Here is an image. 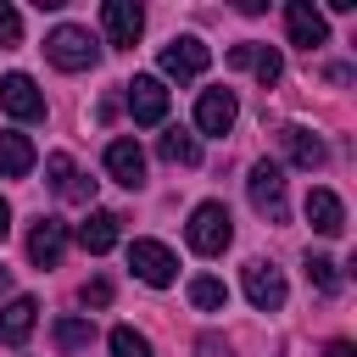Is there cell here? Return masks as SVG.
<instances>
[{
	"instance_id": "1",
	"label": "cell",
	"mask_w": 357,
	"mask_h": 357,
	"mask_svg": "<svg viewBox=\"0 0 357 357\" xmlns=\"http://www.w3.org/2000/svg\"><path fill=\"white\" fill-rule=\"evenodd\" d=\"M184 240H190V251H201V257H223L229 240H234L229 206H223V201H201V206L190 212V223H184Z\"/></svg>"
},
{
	"instance_id": "2",
	"label": "cell",
	"mask_w": 357,
	"mask_h": 357,
	"mask_svg": "<svg viewBox=\"0 0 357 357\" xmlns=\"http://www.w3.org/2000/svg\"><path fill=\"white\" fill-rule=\"evenodd\" d=\"M45 56H50L61 73H89V67L100 61V45L89 39V28H73V22H61V28L45 39Z\"/></svg>"
},
{
	"instance_id": "3",
	"label": "cell",
	"mask_w": 357,
	"mask_h": 357,
	"mask_svg": "<svg viewBox=\"0 0 357 357\" xmlns=\"http://www.w3.org/2000/svg\"><path fill=\"white\" fill-rule=\"evenodd\" d=\"M128 268H134V279H145L151 290H167V284L178 279V257H173L162 240H134V245H128Z\"/></svg>"
},
{
	"instance_id": "4",
	"label": "cell",
	"mask_w": 357,
	"mask_h": 357,
	"mask_svg": "<svg viewBox=\"0 0 357 357\" xmlns=\"http://www.w3.org/2000/svg\"><path fill=\"white\" fill-rule=\"evenodd\" d=\"M245 195L268 223H284V167L279 162H257L251 178H245Z\"/></svg>"
},
{
	"instance_id": "5",
	"label": "cell",
	"mask_w": 357,
	"mask_h": 357,
	"mask_svg": "<svg viewBox=\"0 0 357 357\" xmlns=\"http://www.w3.org/2000/svg\"><path fill=\"white\" fill-rule=\"evenodd\" d=\"M206 61H212V50H206L195 33H178L173 45H162V73H167V78H178V84H184V78H201V73H206Z\"/></svg>"
},
{
	"instance_id": "6",
	"label": "cell",
	"mask_w": 357,
	"mask_h": 357,
	"mask_svg": "<svg viewBox=\"0 0 357 357\" xmlns=\"http://www.w3.org/2000/svg\"><path fill=\"white\" fill-rule=\"evenodd\" d=\"M234 117H240L234 89H223V84H218V89H201V100H195V128H201V134H218V139H223V134L234 128Z\"/></svg>"
},
{
	"instance_id": "7",
	"label": "cell",
	"mask_w": 357,
	"mask_h": 357,
	"mask_svg": "<svg viewBox=\"0 0 357 357\" xmlns=\"http://www.w3.org/2000/svg\"><path fill=\"white\" fill-rule=\"evenodd\" d=\"M100 28H106V45L128 50V45L139 39V28H145L139 0H106V6H100Z\"/></svg>"
},
{
	"instance_id": "8",
	"label": "cell",
	"mask_w": 357,
	"mask_h": 357,
	"mask_svg": "<svg viewBox=\"0 0 357 357\" xmlns=\"http://www.w3.org/2000/svg\"><path fill=\"white\" fill-rule=\"evenodd\" d=\"M245 301L257 312H279L284 307V273L273 262H245Z\"/></svg>"
},
{
	"instance_id": "9",
	"label": "cell",
	"mask_w": 357,
	"mask_h": 357,
	"mask_svg": "<svg viewBox=\"0 0 357 357\" xmlns=\"http://www.w3.org/2000/svg\"><path fill=\"white\" fill-rule=\"evenodd\" d=\"M0 106H6L17 123L45 117V95L33 89V78H28V73H6V78H0Z\"/></svg>"
},
{
	"instance_id": "10",
	"label": "cell",
	"mask_w": 357,
	"mask_h": 357,
	"mask_svg": "<svg viewBox=\"0 0 357 357\" xmlns=\"http://www.w3.org/2000/svg\"><path fill=\"white\" fill-rule=\"evenodd\" d=\"M123 89H128L123 100H128L134 123H145V128H151V123H162V117H167V89H162V78L139 73V78H134V84H123Z\"/></svg>"
},
{
	"instance_id": "11",
	"label": "cell",
	"mask_w": 357,
	"mask_h": 357,
	"mask_svg": "<svg viewBox=\"0 0 357 357\" xmlns=\"http://www.w3.org/2000/svg\"><path fill=\"white\" fill-rule=\"evenodd\" d=\"M284 28H290V45H301V50L329 45V22H324V11H312L307 0H290V6H284Z\"/></svg>"
},
{
	"instance_id": "12",
	"label": "cell",
	"mask_w": 357,
	"mask_h": 357,
	"mask_svg": "<svg viewBox=\"0 0 357 357\" xmlns=\"http://www.w3.org/2000/svg\"><path fill=\"white\" fill-rule=\"evenodd\" d=\"M106 173L123 184V190H139L145 184V151L134 139H112L106 145Z\"/></svg>"
},
{
	"instance_id": "13",
	"label": "cell",
	"mask_w": 357,
	"mask_h": 357,
	"mask_svg": "<svg viewBox=\"0 0 357 357\" xmlns=\"http://www.w3.org/2000/svg\"><path fill=\"white\" fill-rule=\"evenodd\" d=\"M61 251H67V223H61V218H39V223L28 229V257H33L39 268H56Z\"/></svg>"
},
{
	"instance_id": "14",
	"label": "cell",
	"mask_w": 357,
	"mask_h": 357,
	"mask_svg": "<svg viewBox=\"0 0 357 357\" xmlns=\"http://www.w3.org/2000/svg\"><path fill=\"white\" fill-rule=\"evenodd\" d=\"M33 324H39V301L33 296H11L0 307V346H22L33 335Z\"/></svg>"
},
{
	"instance_id": "15",
	"label": "cell",
	"mask_w": 357,
	"mask_h": 357,
	"mask_svg": "<svg viewBox=\"0 0 357 357\" xmlns=\"http://www.w3.org/2000/svg\"><path fill=\"white\" fill-rule=\"evenodd\" d=\"M45 173H50V190H56L61 201H89V195H95V178H84L67 151H56V156L45 162Z\"/></svg>"
},
{
	"instance_id": "16",
	"label": "cell",
	"mask_w": 357,
	"mask_h": 357,
	"mask_svg": "<svg viewBox=\"0 0 357 357\" xmlns=\"http://www.w3.org/2000/svg\"><path fill=\"white\" fill-rule=\"evenodd\" d=\"M279 139H284V156H290L296 167H307V173L329 162V145H324V139H318L312 128H301V123H290V128H284Z\"/></svg>"
},
{
	"instance_id": "17",
	"label": "cell",
	"mask_w": 357,
	"mask_h": 357,
	"mask_svg": "<svg viewBox=\"0 0 357 357\" xmlns=\"http://www.w3.org/2000/svg\"><path fill=\"white\" fill-rule=\"evenodd\" d=\"M229 67H251L262 84H279V73H284V56H279L273 45H234V50H229Z\"/></svg>"
},
{
	"instance_id": "18",
	"label": "cell",
	"mask_w": 357,
	"mask_h": 357,
	"mask_svg": "<svg viewBox=\"0 0 357 357\" xmlns=\"http://www.w3.org/2000/svg\"><path fill=\"white\" fill-rule=\"evenodd\" d=\"M307 223L318 229V234H346V206H340V195L335 190H312L307 195Z\"/></svg>"
},
{
	"instance_id": "19",
	"label": "cell",
	"mask_w": 357,
	"mask_h": 357,
	"mask_svg": "<svg viewBox=\"0 0 357 357\" xmlns=\"http://www.w3.org/2000/svg\"><path fill=\"white\" fill-rule=\"evenodd\" d=\"M117 223H123L117 212H89V218L78 223V245H84L89 257H100V251H112V245H117Z\"/></svg>"
},
{
	"instance_id": "20",
	"label": "cell",
	"mask_w": 357,
	"mask_h": 357,
	"mask_svg": "<svg viewBox=\"0 0 357 357\" xmlns=\"http://www.w3.org/2000/svg\"><path fill=\"white\" fill-rule=\"evenodd\" d=\"M33 167V139L28 134H0V178H22Z\"/></svg>"
},
{
	"instance_id": "21",
	"label": "cell",
	"mask_w": 357,
	"mask_h": 357,
	"mask_svg": "<svg viewBox=\"0 0 357 357\" xmlns=\"http://www.w3.org/2000/svg\"><path fill=\"white\" fill-rule=\"evenodd\" d=\"M162 156L178 162V167H195V162H201V139L184 134V128H167V134H162Z\"/></svg>"
},
{
	"instance_id": "22",
	"label": "cell",
	"mask_w": 357,
	"mask_h": 357,
	"mask_svg": "<svg viewBox=\"0 0 357 357\" xmlns=\"http://www.w3.org/2000/svg\"><path fill=\"white\" fill-rule=\"evenodd\" d=\"M223 301H229V284H223V279H212V273L190 279V307H201V312H223Z\"/></svg>"
},
{
	"instance_id": "23",
	"label": "cell",
	"mask_w": 357,
	"mask_h": 357,
	"mask_svg": "<svg viewBox=\"0 0 357 357\" xmlns=\"http://www.w3.org/2000/svg\"><path fill=\"white\" fill-rule=\"evenodd\" d=\"M307 279H312L324 296H340V262H335V257H312V251H307Z\"/></svg>"
},
{
	"instance_id": "24",
	"label": "cell",
	"mask_w": 357,
	"mask_h": 357,
	"mask_svg": "<svg viewBox=\"0 0 357 357\" xmlns=\"http://www.w3.org/2000/svg\"><path fill=\"white\" fill-rule=\"evenodd\" d=\"M50 335H56V346H61V351H78V346H89V340H95V324H89V318H61Z\"/></svg>"
},
{
	"instance_id": "25",
	"label": "cell",
	"mask_w": 357,
	"mask_h": 357,
	"mask_svg": "<svg viewBox=\"0 0 357 357\" xmlns=\"http://www.w3.org/2000/svg\"><path fill=\"white\" fill-rule=\"evenodd\" d=\"M112 357H151V340H145L139 329L117 324V329H112Z\"/></svg>"
},
{
	"instance_id": "26",
	"label": "cell",
	"mask_w": 357,
	"mask_h": 357,
	"mask_svg": "<svg viewBox=\"0 0 357 357\" xmlns=\"http://www.w3.org/2000/svg\"><path fill=\"white\" fill-rule=\"evenodd\" d=\"M17 39H22V17H17V6L0 0V45H17Z\"/></svg>"
},
{
	"instance_id": "27",
	"label": "cell",
	"mask_w": 357,
	"mask_h": 357,
	"mask_svg": "<svg viewBox=\"0 0 357 357\" xmlns=\"http://www.w3.org/2000/svg\"><path fill=\"white\" fill-rule=\"evenodd\" d=\"M195 357H234V351H229L223 335H201V340H195Z\"/></svg>"
},
{
	"instance_id": "28",
	"label": "cell",
	"mask_w": 357,
	"mask_h": 357,
	"mask_svg": "<svg viewBox=\"0 0 357 357\" xmlns=\"http://www.w3.org/2000/svg\"><path fill=\"white\" fill-rule=\"evenodd\" d=\"M106 301H112V284L106 279H89L84 284V307H106Z\"/></svg>"
},
{
	"instance_id": "29",
	"label": "cell",
	"mask_w": 357,
	"mask_h": 357,
	"mask_svg": "<svg viewBox=\"0 0 357 357\" xmlns=\"http://www.w3.org/2000/svg\"><path fill=\"white\" fill-rule=\"evenodd\" d=\"M324 357H357V351H351V340H335V346H329Z\"/></svg>"
},
{
	"instance_id": "30",
	"label": "cell",
	"mask_w": 357,
	"mask_h": 357,
	"mask_svg": "<svg viewBox=\"0 0 357 357\" xmlns=\"http://www.w3.org/2000/svg\"><path fill=\"white\" fill-rule=\"evenodd\" d=\"M6 229H11V206H6V195H0V240H6Z\"/></svg>"
},
{
	"instance_id": "31",
	"label": "cell",
	"mask_w": 357,
	"mask_h": 357,
	"mask_svg": "<svg viewBox=\"0 0 357 357\" xmlns=\"http://www.w3.org/2000/svg\"><path fill=\"white\" fill-rule=\"evenodd\" d=\"M6 284H11V268H6V262H0V290H6Z\"/></svg>"
}]
</instances>
